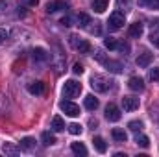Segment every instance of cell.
I'll return each mask as SVG.
<instances>
[{"instance_id": "1", "label": "cell", "mask_w": 159, "mask_h": 157, "mask_svg": "<svg viewBox=\"0 0 159 157\" xmlns=\"http://www.w3.org/2000/svg\"><path fill=\"white\" fill-rule=\"evenodd\" d=\"M91 87L96 91V92H107L109 89H113V81L106 76H100V74H94L91 78Z\"/></svg>"}, {"instance_id": "2", "label": "cell", "mask_w": 159, "mask_h": 157, "mask_svg": "<svg viewBox=\"0 0 159 157\" xmlns=\"http://www.w3.org/2000/svg\"><path fill=\"white\" fill-rule=\"evenodd\" d=\"M124 24H126V15H124L122 11L111 13L109 19H107V28H109V32H117V30H120Z\"/></svg>"}, {"instance_id": "3", "label": "cell", "mask_w": 159, "mask_h": 157, "mask_svg": "<svg viewBox=\"0 0 159 157\" xmlns=\"http://www.w3.org/2000/svg\"><path fill=\"white\" fill-rule=\"evenodd\" d=\"M80 92H81V83L74 81V79L65 81V85H63V96L65 98H76V96H80Z\"/></svg>"}, {"instance_id": "4", "label": "cell", "mask_w": 159, "mask_h": 157, "mask_svg": "<svg viewBox=\"0 0 159 157\" xmlns=\"http://www.w3.org/2000/svg\"><path fill=\"white\" fill-rule=\"evenodd\" d=\"M104 46L106 48H109V50H120V52H129V44L128 43H124V41H117L115 37H107V39H104Z\"/></svg>"}, {"instance_id": "5", "label": "cell", "mask_w": 159, "mask_h": 157, "mask_svg": "<svg viewBox=\"0 0 159 157\" xmlns=\"http://www.w3.org/2000/svg\"><path fill=\"white\" fill-rule=\"evenodd\" d=\"M69 41H70V44L78 50L80 54H89V52H91V44H89V41L81 39V37H78V35H70Z\"/></svg>"}, {"instance_id": "6", "label": "cell", "mask_w": 159, "mask_h": 157, "mask_svg": "<svg viewBox=\"0 0 159 157\" xmlns=\"http://www.w3.org/2000/svg\"><path fill=\"white\" fill-rule=\"evenodd\" d=\"M59 107H61V111L67 115V117H80V107L74 104V102H70V100H63L61 104H59Z\"/></svg>"}, {"instance_id": "7", "label": "cell", "mask_w": 159, "mask_h": 157, "mask_svg": "<svg viewBox=\"0 0 159 157\" xmlns=\"http://www.w3.org/2000/svg\"><path fill=\"white\" fill-rule=\"evenodd\" d=\"M120 109L115 105V104H107V107H106V118L109 120V122H119L120 120Z\"/></svg>"}, {"instance_id": "8", "label": "cell", "mask_w": 159, "mask_h": 157, "mask_svg": "<svg viewBox=\"0 0 159 157\" xmlns=\"http://www.w3.org/2000/svg\"><path fill=\"white\" fill-rule=\"evenodd\" d=\"M122 107H124V111H135V109H139V98H135V96H124L122 98Z\"/></svg>"}, {"instance_id": "9", "label": "cell", "mask_w": 159, "mask_h": 157, "mask_svg": "<svg viewBox=\"0 0 159 157\" xmlns=\"http://www.w3.org/2000/svg\"><path fill=\"white\" fill-rule=\"evenodd\" d=\"M32 57H34V61H37V63H44V61H48L50 54H48L44 48L37 46V48H34V50H32Z\"/></svg>"}, {"instance_id": "10", "label": "cell", "mask_w": 159, "mask_h": 157, "mask_svg": "<svg viewBox=\"0 0 159 157\" xmlns=\"http://www.w3.org/2000/svg\"><path fill=\"white\" fill-rule=\"evenodd\" d=\"M61 9H69V6L61 0H54V2L46 4V13H56V11H61Z\"/></svg>"}, {"instance_id": "11", "label": "cell", "mask_w": 159, "mask_h": 157, "mask_svg": "<svg viewBox=\"0 0 159 157\" xmlns=\"http://www.w3.org/2000/svg\"><path fill=\"white\" fill-rule=\"evenodd\" d=\"M102 65H106V67H107V70H111V72H115V74L122 72V69H124V67H122V63H119V61H113V59H107V57L102 61Z\"/></svg>"}, {"instance_id": "12", "label": "cell", "mask_w": 159, "mask_h": 157, "mask_svg": "<svg viewBox=\"0 0 159 157\" xmlns=\"http://www.w3.org/2000/svg\"><path fill=\"white\" fill-rule=\"evenodd\" d=\"M143 24L141 22H133L131 26H129V30H128V35L131 37V39H139L141 35H143Z\"/></svg>"}, {"instance_id": "13", "label": "cell", "mask_w": 159, "mask_h": 157, "mask_svg": "<svg viewBox=\"0 0 159 157\" xmlns=\"http://www.w3.org/2000/svg\"><path fill=\"white\" fill-rule=\"evenodd\" d=\"M152 59H154V54H150V52L144 50L143 54H139V57H137V65L144 69V67H148V65L152 63Z\"/></svg>"}, {"instance_id": "14", "label": "cell", "mask_w": 159, "mask_h": 157, "mask_svg": "<svg viewBox=\"0 0 159 157\" xmlns=\"http://www.w3.org/2000/svg\"><path fill=\"white\" fill-rule=\"evenodd\" d=\"M128 87H129L131 91L141 92V91H144V81H143L141 78H137V76H131L129 81H128Z\"/></svg>"}, {"instance_id": "15", "label": "cell", "mask_w": 159, "mask_h": 157, "mask_svg": "<svg viewBox=\"0 0 159 157\" xmlns=\"http://www.w3.org/2000/svg\"><path fill=\"white\" fill-rule=\"evenodd\" d=\"M20 150H24V152H32V150H35V139H32V137H24L22 141H20V146H19Z\"/></svg>"}, {"instance_id": "16", "label": "cell", "mask_w": 159, "mask_h": 157, "mask_svg": "<svg viewBox=\"0 0 159 157\" xmlns=\"http://www.w3.org/2000/svg\"><path fill=\"white\" fill-rule=\"evenodd\" d=\"M28 91H30L32 94H43V92H44V83H43V81H32V83L28 85Z\"/></svg>"}, {"instance_id": "17", "label": "cell", "mask_w": 159, "mask_h": 157, "mask_svg": "<svg viewBox=\"0 0 159 157\" xmlns=\"http://www.w3.org/2000/svg\"><path fill=\"white\" fill-rule=\"evenodd\" d=\"M93 144H94L96 152H100V154H106V152H107V144H106V141H104L102 137H94V139H93Z\"/></svg>"}, {"instance_id": "18", "label": "cell", "mask_w": 159, "mask_h": 157, "mask_svg": "<svg viewBox=\"0 0 159 157\" xmlns=\"http://www.w3.org/2000/svg\"><path fill=\"white\" fill-rule=\"evenodd\" d=\"M109 6V0H93V9L96 13H104Z\"/></svg>"}, {"instance_id": "19", "label": "cell", "mask_w": 159, "mask_h": 157, "mask_svg": "<svg viewBox=\"0 0 159 157\" xmlns=\"http://www.w3.org/2000/svg\"><path fill=\"white\" fill-rule=\"evenodd\" d=\"M111 137H113L117 142H126V141H128L126 131H124V129H120V128H115V129L111 131Z\"/></svg>"}, {"instance_id": "20", "label": "cell", "mask_w": 159, "mask_h": 157, "mask_svg": "<svg viewBox=\"0 0 159 157\" xmlns=\"http://www.w3.org/2000/svg\"><path fill=\"white\" fill-rule=\"evenodd\" d=\"M85 107L89 109V111H96L98 109V98H94V96H85Z\"/></svg>"}, {"instance_id": "21", "label": "cell", "mask_w": 159, "mask_h": 157, "mask_svg": "<svg viewBox=\"0 0 159 157\" xmlns=\"http://www.w3.org/2000/svg\"><path fill=\"white\" fill-rule=\"evenodd\" d=\"M91 24V17L87 13H80L76 17V26H81V28H87Z\"/></svg>"}, {"instance_id": "22", "label": "cell", "mask_w": 159, "mask_h": 157, "mask_svg": "<svg viewBox=\"0 0 159 157\" xmlns=\"http://www.w3.org/2000/svg\"><path fill=\"white\" fill-rule=\"evenodd\" d=\"M2 150H4V154H6V155H17V154L20 152V148H17V146H13L11 142H4V146H2Z\"/></svg>"}, {"instance_id": "23", "label": "cell", "mask_w": 159, "mask_h": 157, "mask_svg": "<svg viewBox=\"0 0 159 157\" xmlns=\"http://www.w3.org/2000/svg\"><path fill=\"white\" fill-rule=\"evenodd\" d=\"M41 141H43L44 146H52V144H56V137H54L50 131H44V133L41 135Z\"/></svg>"}, {"instance_id": "24", "label": "cell", "mask_w": 159, "mask_h": 157, "mask_svg": "<svg viewBox=\"0 0 159 157\" xmlns=\"http://www.w3.org/2000/svg\"><path fill=\"white\" fill-rule=\"evenodd\" d=\"M139 6L148 7V9H156L159 11V0H139Z\"/></svg>"}, {"instance_id": "25", "label": "cell", "mask_w": 159, "mask_h": 157, "mask_svg": "<svg viewBox=\"0 0 159 157\" xmlns=\"http://www.w3.org/2000/svg\"><path fill=\"white\" fill-rule=\"evenodd\" d=\"M70 150H72L76 155H87V148H85V144H81V142H72Z\"/></svg>"}, {"instance_id": "26", "label": "cell", "mask_w": 159, "mask_h": 157, "mask_svg": "<svg viewBox=\"0 0 159 157\" xmlns=\"http://www.w3.org/2000/svg\"><path fill=\"white\" fill-rule=\"evenodd\" d=\"M52 129L54 131H63L65 129V122L61 117H54L52 118Z\"/></svg>"}, {"instance_id": "27", "label": "cell", "mask_w": 159, "mask_h": 157, "mask_svg": "<svg viewBox=\"0 0 159 157\" xmlns=\"http://www.w3.org/2000/svg\"><path fill=\"white\" fill-rule=\"evenodd\" d=\"M135 142H137L141 148H148V146H150V141H148L146 135H139V133H137V135H135Z\"/></svg>"}, {"instance_id": "28", "label": "cell", "mask_w": 159, "mask_h": 157, "mask_svg": "<svg viewBox=\"0 0 159 157\" xmlns=\"http://www.w3.org/2000/svg\"><path fill=\"white\" fill-rule=\"evenodd\" d=\"M128 128H129L131 131H135V133H139V131L143 129V122H141V120H131V122L128 124Z\"/></svg>"}, {"instance_id": "29", "label": "cell", "mask_w": 159, "mask_h": 157, "mask_svg": "<svg viewBox=\"0 0 159 157\" xmlns=\"http://www.w3.org/2000/svg\"><path fill=\"white\" fill-rule=\"evenodd\" d=\"M67 128H69V131H70L72 135H81V131H83V128H81L80 124H76V122H72V124H69Z\"/></svg>"}, {"instance_id": "30", "label": "cell", "mask_w": 159, "mask_h": 157, "mask_svg": "<svg viewBox=\"0 0 159 157\" xmlns=\"http://www.w3.org/2000/svg\"><path fill=\"white\" fill-rule=\"evenodd\" d=\"M150 43H152L156 48H159V32H152V34H150Z\"/></svg>"}, {"instance_id": "31", "label": "cell", "mask_w": 159, "mask_h": 157, "mask_svg": "<svg viewBox=\"0 0 159 157\" xmlns=\"http://www.w3.org/2000/svg\"><path fill=\"white\" fill-rule=\"evenodd\" d=\"M148 78L152 79V81H157V79H159V67H154V69L150 70V74H148Z\"/></svg>"}, {"instance_id": "32", "label": "cell", "mask_w": 159, "mask_h": 157, "mask_svg": "<svg viewBox=\"0 0 159 157\" xmlns=\"http://www.w3.org/2000/svg\"><path fill=\"white\" fill-rule=\"evenodd\" d=\"M9 6H11V0H0V15L6 13Z\"/></svg>"}, {"instance_id": "33", "label": "cell", "mask_w": 159, "mask_h": 157, "mask_svg": "<svg viewBox=\"0 0 159 157\" xmlns=\"http://www.w3.org/2000/svg\"><path fill=\"white\" fill-rule=\"evenodd\" d=\"M7 37H9V34H7V30H2V28H0V44H4Z\"/></svg>"}, {"instance_id": "34", "label": "cell", "mask_w": 159, "mask_h": 157, "mask_svg": "<svg viewBox=\"0 0 159 157\" xmlns=\"http://www.w3.org/2000/svg\"><path fill=\"white\" fill-rule=\"evenodd\" d=\"M89 32H91V34H94V35H100V32H102V30H100L98 22H94V26H91V28H89Z\"/></svg>"}, {"instance_id": "35", "label": "cell", "mask_w": 159, "mask_h": 157, "mask_svg": "<svg viewBox=\"0 0 159 157\" xmlns=\"http://www.w3.org/2000/svg\"><path fill=\"white\" fill-rule=\"evenodd\" d=\"M72 72H74V74H81V72H83V67H81L80 63H76V65L72 67Z\"/></svg>"}, {"instance_id": "36", "label": "cell", "mask_w": 159, "mask_h": 157, "mask_svg": "<svg viewBox=\"0 0 159 157\" xmlns=\"http://www.w3.org/2000/svg\"><path fill=\"white\" fill-rule=\"evenodd\" d=\"M70 22H72V19H70V17H69V15H67V17H63V19H61V24H63V26H70Z\"/></svg>"}, {"instance_id": "37", "label": "cell", "mask_w": 159, "mask_h": 157, "mask_svg": "<svg viewBox=\"0 0 159 157\" xmlns=\"http://www.w3.org/2000/svg\"><path fill=\"white\" fill-rule=\"evenodd\" d=\"M119 7H129V0H119Z\"/></svg>"}, {"instance_id": "38", "label": "cell", "mask_w": 159, "mask_h": 157, "mask_svg": "<svg viewBox=\"0 0 159 157\" xmlns=\"http://www.w3.org/2000/svg\"><path fill=\"white\" fill-rule=\"evenodd\" d=\"M17 15H19V17H24V15H26V11H24V7H19V11H17Z\"/></svg>"}, {"instance_id": "39", "label": "cell", "mask_w": 159, "mask_h": 157, "mask_svg": "<svg viewBox=\"0 0 159 157\" xmlns=\"http://www.w3.org/2000/svg\"><path fill=\"white\" fill-rule=\"evenodd\" d=\"M26 4H28V6H37L39 0H26Z\"/></svg>"}, {"instance_id": "40", "label": "cell", "mask_w": 159, "mask_h": 157, "mask_svg": "<svg viewBox=\"0 0 159 157\" xmlns=\"http://www.w3.org/2000/svg\"><path fill=\"white\" fill-rule=\"evenodd\" d=\"M156 24H157V26H159V20H156Z\"/></svg>"}]
</instances>
